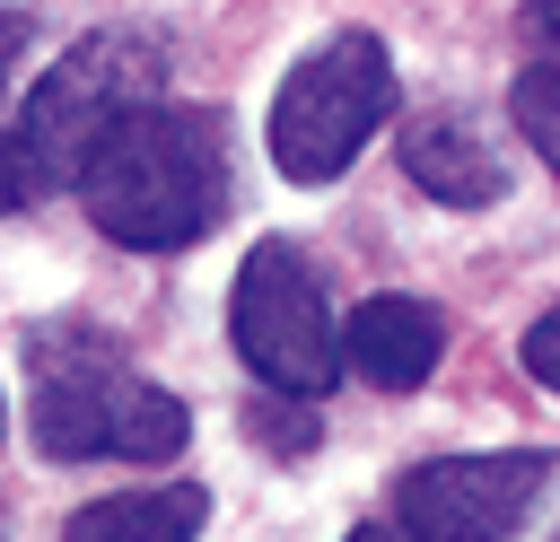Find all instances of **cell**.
Here are the masks:
<instances>
[{
  "instance_id": "cell-1",
  "label": "cell",
  "mask_w": 560,
  "mask_h": 542,
  "mask_svg": "<svg viewBox=\"0 0 560 542\" xmlns=\"http://www.w3.org/2000/svg\"><path fill=\"white\" fill-rule=\"evenodd\" d=\"M158 87H166V52L149 35L105 26V35L70 44V61H52L0 131V210H35L61 184H88L96 149L140 105H158Z\"/></svg>"
},
{
  "instance_id": "cell-2",
  "label": "cell",
  "mask_w": 560,
  "mask_h": 542,
  "mask_svg": "<svg viewBox=\"0 0 560 542\" xmlns=\"http://www.w3.org/2000/svg\"><path fill=\"white\" fill-rule=\"evenodd\" d=\"M26 428L52 463H158L184 455L192 411L166 385H149L105 332L52 323L26 332Z\"/></svg>"
},
{
  "instance_id": "cell-3",
  "label": "cell",
  "mask_w": 560,
  "mask_h": 542,
  "mask_svg": "<svg viewBox=\"0 0 560 542\" xmlns=\"http://www.w3.org/2000/svg\"><path fill=\"white\" fill-rule=\"evenodd\" d=\"M88 219L131 254H175L228 210V131L201 105H140L79 184Z\"/></svg>"
},
{
  "instance_id": "cell-4",
  "label": "cell",
  "mask_w": 560,
  "mask_h": 542,
  "mask_svg": "<svg viewBox=\"0 0 560 542\" xmlns=\"http://www.w3.org/2000/svg\"><path fill=\"white\" fill-rule=\"evenodd\" d=\"M385 114H394V61H385L376 35L341 26L280 79V96H271V166L289 184H332L376 140Z\"/></svg>"
},
{
  "instance_id": "cell-5",
  "label": "cell",
  "mask_w": 560,
  "mask_h": 542,
  "mask_svg": "<svg viewBox=\"0 0 560 542\" xmlns=\"http://www.w3.org/2000/svg\"><path fill=\"white\" fill-rule=\"evenodd\" d=\"M228 332H236V358L271 385V393H332V376L350 367L341 358V323H332V297L315 280V262L289 245V236H262L245 262H236V288H228Z\"/></svg>"
},
{
  "instance_id": "cell-6",
  "label": "cell",
  "mask_w": 560,
  "mask_h": 542,
  "mask_svg": "<svg viewBox=\"0 0 560 542\" xmlns=\"http://www.w3.org/2000/svg\"><path fill=\"white\" fill-rule=\"evenodd\" d=\"M551 455L542 446H508V455H438L420 472L394 481V525L368 533H420V542H490L516 533L525 507L542 498Z\"/></svg>"
},
{
  "instance_id": "cell-7",
  "label": "cell",
  "mask_w": 560,
  "mask_h": 542,
  "mask_svg": "<svg viewBox=\"0 0 560 542\" xmlns=\"http://www.w3.org/2000/svg\"><path fill=\"white\" fill-rule=\"evenodd\" d=\"M402 175H411L429 201H446V210H481V201L508 192V157H499L490 131H481L472 114H455V105H429V114L402 122Z\"/></svg>"
},
{
  "instance_id": "cell-8",
  "label": "cell",
  "mask_w": 560,
  "mask_h": 542,
  "mask_svg": "<svg viewBox=\"0 0 560 542\" xmlns=\"http://www.w3.org/2000/svg\"><path fill=\"white\" fill-rule=\"evenodd\" d=\"M341 358H350L359 385L411 393V385L438 376L446 323H438V306H420V297H368V306H350V323H341Z\"/></svg>"
},
{
  "instance_id": "cell-9",
  "label": "cell",
  "mask_w": 560,
  "mask_h": 542,
  "mask_svg": "<svg viewBox=\"0 0 560 542\" xmlns=\"http://www.w3.org/2000/svg\"><path fill=\"white\" fill-rule=\"evenodd\" d=\"M210 525V490L175 481V490H131V498H96L70 516V542H184Z\"/></svg>"
},
{
  "instance_id": "cell-10",
  "label": "cell",
  "mask_w": 560,
  "mask_h": 542,
  "mask_svg": "<svg viewBox=\"0 0 560 542\" xmlns=\"http://www.w3.org/2000/svg\"><path fill=\"white\" fill-rule=\"evenodd\" d=\"M516 131L560 166V61H534V70L516 79Z\"/></svg>"
},
{
  "instance_id": "cell-11",
  "label": "cell",
  "mask_w": 560,
  "mask_h": 542,
  "mask_svg": "<svg viewBox=\"0 0 560 542\" xmlns=\"http://www.w3.org/2000/svg\"><path fill=\"white\" fill-rule=\"evenodd\" d=\"M525 367H534V385H551V393H560V306H551V315H534V332H525Z\"/></svg>"
},
{
  "instance_id": "cell-12",
  "label": "cell",
  "mask_w": 560,
  "mask_h": 542,
  "mask_svg": "<svg viewBox=\"0 0 560 542\" xmlns=\"http://www.w3.org/2000/svg\"><path fill=\"white\" fill-rule=\"evenodd\" d=\"M254 437H271V446H315V420H306V411H280V402H254Z\"/></svg>"
},
{
  "instance_id": "cell-13",
  "label": "cell",
  "mask_w": 560,
  "mask_h": 542,
  "mask_svg": "<svg viewBox=\"0 0 560 542\" xmlns=\"http://www.w3.org/2000/svg\"><path fill=\"white\" fill-rule=\"evenodd\" d=\"M525 44L534 61H560V0H525Z\"/></svg>"
},
{
  "instance_id": "cell-14",
  "label": "cell",
  "mask_w": 560,
  "mask_h": 542,
  "mask_svg": "<svg viewBox=\"0 0 560 542\" xmlns=\"http://www.w3.org/2000/svg\"><path fill=\"white\" fill-rule=\"evenodd\" d=\"M26 35H35V17H26V9H0V87H9V70H18Z\"/></svg>"
},
{
  "instance_id": "cell-15",
  "label": "cell",
  "mask_w": 560,
  "mask_h": 542,
  "mask_svg": "<svg viewBox=\"0 0 560 542\" xmlns=\"http://www.w3.org/2000/svg\"><path fill=\"white\" fill-rule=\"evenodd\" d=\"M0 428H9V402H0Z\"/></svg>"
}]
</instances>
